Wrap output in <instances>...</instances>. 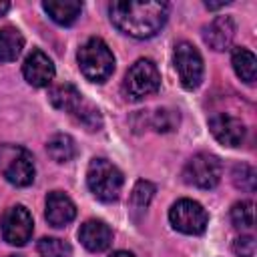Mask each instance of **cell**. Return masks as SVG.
<instances>
[{
	"instance_id": "cell-29",
	"label": "cell",
	"mask_w": 257,
	"mask_h": 257,
	"mask_svg": "<svg viewBox=\"0 0 257 257\" xmlns=\"http://www.w3.org/2000/svg\"><path fill=\"white\" fill-rule=\"evenodd\" d=\"M110 257H135L131 251H116V253H112Z\"/></svg>"
},
{
	"instance_id": "cell-26",
	"label": "cell",
	"mask_w": 257,
	"mask_h": 257,
	"mask_svg": "<svg viewBox=\"0 0 257 257\" xmlns=\"http://www.w3.org/2000/svg\"><path fill=\"white\" fill-rule=\"evenodd\" d=\"M233 251L239 257H253L255 255V237L253 235H241L233 241Z\"/></svg>"
},
{
	"instance_id": "cell-19",
	"label": "cell",
	"mask_w": 257,
	"mask_h": 257,
	"mask_svg": "<svg viewBox=\"0 0 257 257\" xmlns=\"http://www.w3.org/2000/svg\"><path fill=\"white\" fill-rule=\"evenodd\" d=\"M46 151L50 155L52 161L56 163H68L76 157V143L70 135H64V133H58L54 135L48 145H46Z\"/></svg>"
},
{
	"instance_id": "cell-7",
	"label": "cell",
	"mask_w": 257,
	"mask_h": 257,
	"mask_svg": "<svg viewBox=\"0 0 257 257\" xmlns=\"http://www.w3.org/2000/svg\"><path fill=\"white\" fill-rule=\"evenodd\" d=\"M169 221H171L173 229H177L179 233L201 235L207 229L209 215L203 209V205H199L197 201H193V199H179L169 209Z\"/></svg>"
},
{
	"instance_id": "cell-13",
	"label": "cell",
	"mask_w": 257,
	"mask_h": 257,
	"mask_svg": "<svg viewBox=\"0 0 257 257\" xmlns=\"http://www.w3.org/2000/svg\"><path fill=\"white\" fill-rule=\"evenodd\" d=\"M78 239H80V243L88 251L100 253V251H104V249L110 247V243H112V231H110V227L104 221H100V219H88V221H84L80 225Z\"/></svg>"
},
{
	"instance_id": "cell-2",
	"label": "cell",
	"mask_w": 257,
	"mask_h": 257,
	"mask_svg": "<svg viewBox=\"0 0 257 257\" xmlns=\"http://www.w3.org/2000/svg\"><path fill=\"white\" fill-rule=\"evenodd\" d=\"M80 72L92 82H104L114 70V56L104 40L88 38L76 54Z\"/></svg>"
},
{
	"instance_id": "cell-11",
	"label": "cell",
	"mask_w": 257,
	"mask_h": 257,
	"mask_svg": "<svg viewBox=\"0 0 257 257\" xmlns=\"http://www.w3.org/2000/svg\"><path fill=\"white\" fill-rule=\"evenodd\" d=\"M22 74L32 86H48L54 78V64L42 50H32L22 64Z\"/></svg>"
},
{
	"instance_id": "cell-18",
	"label": "cell",
	"mask_w": 257,
	"mask_h": 257,
	"mask_svg": "<svg viewBox=\"0 0 257 257\" xmlns=\"http://www.w3.org/2000/svg\"><path fill=\"white\" fill-rule=\"evenodd\" d=\"M22 48H24V38L16 28H12V26L0 28V62L16 60L20 56Z\"/></svg>"
},
{
	"instance_id": "cell-15",
	"label": "cell",
	"mask_w": 257,
	"mask_h": 257,
	"mask_svg": "<svg viewBox=\"0 0 257 257\" xmlns=\"http://www.w3.org/2000/svg\"><path fill=\"white\" fill-rule=\"evenodd\" d=\"M44 12L60 26H70L82 12V2L78 0H46L42 2Z\"/></svg>"
},
{
	"instance_id": "cell-5",
	"label": "cell",
	"mask_w": 257,
	"mask_h": 257,
	"mask_svg": "<svg viewBox=\"0 0 257 257\" xmlns=\"http://www.w3.org/2000/svg\"><path fill=\"white\" fill-rule=\"evenodd\" d=\"M0 173L4 179L16 187H28L34 181V161L32 155L18 145L0 147Z\"/></svg>"
},
{
	"instance_id": "cell-20",
	"label": "cell",
	"mask_w": 257,
	"mask_h": 257,
	"mask_svg": "<svg viewBox=\"0 0 257 257\" xmlns=\"http://www.w3.org/2000/svg\"><path fill=\"white\" fill-rule=\"evenodd\" d=\"M155 197V185L151 181H137V185L133 187V193H131V209L135 213H145L149 203L153 201Z\"/></svg>"
},
{
	"instance_id": "cell-16",
	"label": "cell",
	"mask_w": 257,
	"mask_h": 257,
	"mask_svg": "<svg viewBox=\"0 0 257 257\" xmlns=\"http://www.w3.org/2000/svg\"><path fill=\"white\" fill-rule=\"evenodd\" d=\"M48 100L54 108L64 110V112H76V108L82 104V94L74 84H58L48 92Z\"/></svg>"
},
{
	"instance_id": "cell-28",
	"label": "cell",
	"mask_w": 257,
	"mask_h": 257,
	"mask_svg": "<svg viewBox=\"0 0 257 257\" xmlns=\"http://www.w3.org/2000/svg\"><path fill=\"white\" fill-rule=\"evenodd\" d=\"M8 10H10V2H4V0H2V2H0V16H4Z\"/></svg>"
},
{
	"instance_id": "cell-3",
	"label": "cell",
	"mask_w": 257,
	"mask_h": 257,
	"mask_svg": "<svg viewBox=\"0 0 257 257\" xmlns=\"http://www.w3.org/2000/svg\"><path fill=\"white\" fill-rule=\"evenodd\" d=\"M122 173L106 159H92L86 171V185L90 189V193L102 201V203H110L116 201L122 189Z\"/></svg>"
},
{
	"instance_id": "cell-22",
	"label": "cell",
	"mask_w": 257,
	"mask_h": 257,
	"mask_svg": "<svg viewBox=\"0 0 257 257\" xmlns=\"http://www.w3.org/2000/svg\"><path fill=\"white\" fill-rule=\"evenodd\" d=\"M231 177H233V183H235L237 189L247 191V193H253V191H255V185H257V173H255V169H253L251 165H245V163L235 165Z\"/></svg>"
},
{
	"instance_id": "cell-1",
	"label": "cell",
	"mask_w": 257,
	"mask_h": 257,
	"mask_svg": "<svg viewBox=\"0 0 257 257\" xmlns=\"http://www.w3.org/2000/svg\"><path fill=\"white\" fill-rule=\"evenodd\" d=\"M110 22L133 38H151L167 22L169 4L157 0H116L108 6Z\"/></svg>"
},
{
	"instance_id": "cell-23",
	"label": "cell",
	"mask_w": 257,
	"mask_h": 257,
	"mask_svg": "<svg viewBox=\"0 0 257 257\" xmlns=\"http://www.w3.org/2000/svg\"><path fill=\"white\" fill-rule=\"evenodd\" d=\"M231 221L237 229L253 227V201H237L231 207Z\"/></svg>"
},
{
	"instance_id": "cell-24",
	"label": "cell",
	"mask_w": 257,
	"mask_h": 257,
	"mask_svg": "<svg viewBox=\"0 0 257 257\" xmlns=\"http://www.w3.org/2000/svg\"><path fill=\"white\" fill-rule=\"evenodd\" d=\"M74 116H76V120H78L86 131H98V128L102 126V116H100L98 108H94L92 104H88V102H84V100H82V104L76 108Z\"/></svg>"
},
{
	"instance_id": "cell-8",
	"label": "cell",
	"mask_w": 257,
	"mask_h": 257,
	"mask_svg": "<svg viewBox=\"0 0 257 257\" xmlns=\"http://www.w3.org/2000/svg\"><path fill=\"white\" fill-rule=\"evenodd\" d=\"M175 70L179 74V80L185 88L193 90L203 80V58L199 50L191 42H179L175 46Z\"/></svg>"
},
{
	"instance_id": "cell-27",
	"label": "cell",
	"mask_w": 257,
	"mask_h": 257,
	"mask_svg": "<svg viewBox=\"0 0 257 257\" xmlns=\"http://www.w3.org/2000/svg\"><path fill=\"white\" fill-rule=\"evenodd\" d=\"M229 4V0H219V2H205V6L209 8V10H217V8H223V6H227Z\"/></svg>"
},
{
	"instance_id": "cell-21",
	"label": "cell",
	"mask_w": 257,
	"mask_h": 257,
	"mask_svg": "<svg viewBox=\"0 0 257 257\" xmlns=\"http://www.w3.org/2000/svg\"><path fill=\"white\" fill-rule=\"evenodd\" d=\"M38 253L42 257H72V247L58 237H42L38 241Z\"/></svg>"
},
{
	"instance_id": "cell-10",
	"label": "cell",
	"mask_w": 257,
	"mask_h": 257,
	"mask_svg": "<svg viewBox=\"0 0 257 257\" xmlns=\"http://www.w3.org/2000/svg\"><path fill=\"white\" fill-rule=\"evenodd\" d=\"M209 131L213 137L225 145V147H239L245 139V124L241 118L227 114V112H217L209 118Z\"/></svg>"
},
{
	"instance_id": "cell-17",
	"label": "cell",
	"mask_w": 257,
	"mask_h": 257,
	"mask_svg": "<svg viewBox=\"0 0 257 257\" xmlns=\"http://www.w3.org/2000/svg\"><path fill=\"white\" fill-rule=\"evenodd\" d=\"M231 64H233L235 74H237L241 80H245L247 84H251V82L255 80L257 58H255V54H253L251 50L241 48V46L233 48V52H231Z\"/></svg>"
},
{
	"instance_id": "cell-6",
	"label": "cell",
	"mask_w": 257,
	"mask_h": 257,
	"mask_svg": "<svg viewBox=\"0 0 257 257\" xmlns=\"http://www.w3.org/2000/svg\"><path fill=\"white\" fill-rule=\"evenodd\" d=\"M223 177V165L219 157L211 153H197L193 155L185 169H183V179L187 185H193L197 189H213L219 185Z\"/></svg>"
},
{
	"instance_id": "cell-4",
	"label": "cell",
	"mask_w": 257,
	"mask_h": 257,
	"mask_svg": "<svg viewBox=\"0 0 257 257\" xmlns=\"http://www.w3.org/2000/svg\"><path fill=\"white\" fill-rule=\"evenodd\" d=\"M161 86V74L153 60L139 58L124 74L122 92L128 100H143L149 94H155Z\"/></svg>"
},
{
	"instance_id": "cell-12",
	"label": "cell",
	"mask_w": 257,
	"mask_h": 257,
	"mask_svg": "<svg viewBox=\"0 0 257 257\" xmlns=\"http://www.w3.org/2000/svg\"><path fill=\"white\" fill-rule=\"evenodd\" d=\"M44 217L52 227H66L76 217V207L72 199L62 191H50L46 195Z\"/></svg>"
},
{
	"instance_id": "cell-25",
	"label": "cell",
	"mask_w": 257,
	"mask_h": 257,
	"mask_svg": "<svg viewBox=\"0 0 257 257\" xmlns=\"http://www.w3.org/2000/svg\"><path fill=\"white\" fill-rule=\"evenodd\" d=\"M151 122L157 133H171L179 124V112L173 108H159V110H155Z\"/></svg>"
},
{
	"instance_id": "cell-9",
	"label": "cell",
	"mask_w": 257,
	"mask_h": 257,
	"mask_svg": "<svg viewBox=\"0 0 257 257\" xmlns=\"http://www.w3.org/2000/svg\"><path fill=\"white\" fill-rule=\"evenodd\" d=\"M0 229H2V237L6 243L16 245V247L26 245L34 231V221H32L30 211L24 205L10 207L2 217Z\"/></svg>"
},
{
	"instance_id": "cell-14",
	"label": "cell",
	"mask_w": 257,
	"mask_h": 257,
	"mask_svg": "<svg viewBox=\"0 0 257 257\" xmlns=\"http://www.w3.org/2000/svg\"><path fill=\"white\" fill-rule=\"evenodd\" d=\"M235 30H237V26L231 16H217L209 26H205L203 40L209 48L221 52L231 46V42L235 38Z\"/></svg>"
}]
</instances>
